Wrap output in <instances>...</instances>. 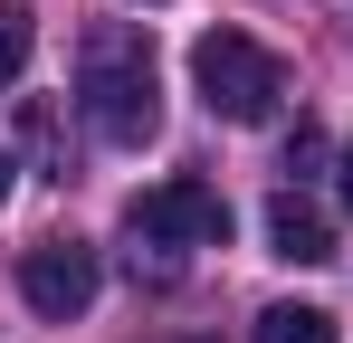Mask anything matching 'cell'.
I'll use <instances>...</instances> for the list:
<instances>
[{
  "instance_id": "cell-10",
  "label": "cell",
  "mask_w": 353,
  "mask_h": 343,
  "mask_svg": "<svg viewBox=\"0 0 353 343\" xmlns=\"http://www.w3.org/2000/svg\"><path fill=\"white\" fill-rule=\"evenodd\" d=\"M334 163H344V172H334V191H344V210H353V143L334 153Z\"/></svg>"
},
{
  "instance_id": "cell-8",
  "label": "cell",
  "mask_w": 353,
  "mask_h": 343,
  "mask_svg": "<svg viewBox=\"0 0 353 343\" xmlns=\"http://www.w3.org/2000/svg\"><path fill=\"white\" fill-rule=\"evenodd\" d=\"M29 39H39V29H29V10H19V0H0V86H19V67H29Z\"/></svg>"
},
{
  "instance_id": "cell-12",
  "label": "cell",
  "mask_w": 353,
  "mask_h": 343,
  "mask_svg": "<svg viewBox=\"0 0 353 343\" xmlns=\"http://www.w3.org/2000/svg\"><path fill=\"white\" fill-rule=\"evenodd\" d=\"M163 343H210V334H163Z\"/></svg>"
},
{
  "instance_id": "cell-4",
  "label": "cell",
  "mask_w": 353,
  "mask_h": 343,
  "mask_svg": "<svg viewBox=\"0 0 353 343\" xmlns=\"http://www.w3.org/2000/svg\"><path fill=\"white\" fill-rule=\"evenodd\" d=\"M96 286H105V267H96L86 238H39V248L19 258V305L48 315V324H77V315L96 305Z\"/></svg>"
},
{
  "instance_id": "cell-6",
  "label": "cell",
  "mask_w": 353,
  "mask_h": 343,
  "mask_svg": "<svg viewBox=\"0 0 353 343\" xmlns=\"http://www.w3.org/2000/svg\"><path fill=\"white\" fill-rule=\"evenodd\" d=\"M248 343H334V315L325 305H268L248 324Z\"/></svg>"
},
{
  "instance_id": "cell-11",
  "label": "cell",
  "mask_w": 353,
  "mask_h": 343,
  "mask_svg": "<svg viewBox=\"0 0 353 343\" xmlns=\"http://www.w3.org/2000/svg\"><path fill=\"white\" fill-rule=\"evenodd\" d=\"M10 172H19V163H10V153H0V200H10Z\"/></svg>"
},
{
  "instance_id": "cell-5",
  "label": "cell",
  "mask_w": 353,
  "mask_h": 343,
  "mask_svg": "<svg viewBox=\"0 0 353 343\" xmlns=\"http://www.w3.org/2000/svg\"><path fill=\"white\" fill-rule=\"evenodd\" d=\"M268 248H277L287 267H325V258H334V229H325V210H305L296 191H277V200H268Z\"/></svg>"
},
{
  "instance_id": "cell-3",
  "label": "cell",
  "mask_w": 353,
  "mask_h": 343,
  "mask_svg": "<svg viewBox=\"0 0 353 343\" xmlns=\"http://www.w3.org/2000/svg\"><path fill=\"white\" fill-rule=\"evenodd\" d=\"M124 238H153V248H230V200L210 191V181H153V191H134V210H124Z\"/></svg>"
},
{
  "instance_id": "cell-9",
  "label": "cell",
  "mask_w": 353,
  "mask_h": 343,
  "mask_svg": "<svg viewBox=\"0 0 353 343\" xmlns=\"http://www.w3.org/2000/svg\"><path fill=\"white\" fill-rule=\"evenodd\" d=\"M325 153H334V143H325V124H296V134H287V172H296V181L325 163Z\"/></svg>"
},
{
  "instance_id": "cell-2",
  "label": "cell",
  "mask_w": 353,
  "mask_h": 343,
  "mask_svg": "<svg viewBox=\"0 0 353 343\" xmlns=\"http://www.w3.org/2000/svg\"><path fill=\"white\" fill-rule=\"evenodd\" d=\"M191 86H201V105L220 114V124H268V114L287 105V57L258 48L248 29H210L191 48Z\"/></svg>"
},
{
  "instance_id": "cell-1",
  "label": "cell",
  "mask_w": 353,
  "mask_h": 343,
  "mask_svg": "<svg viewBox=\"0 0 353 343\" xmlns=\"http://www.w3.org/2000/svg\"><path fill=\"white\" fill-rule=\"evenodd\" d=\"M77 105L105 143H153L163 124V67H153V39L124 29V19H96L77 39Z\"/></svg>"
},
{
  "instance_id": "cell-7",
  "label": "cell",
  "mask_w": 353,
  "mask_h": 343,
  "mask_svg": "<svg viewBox=\"0 0 353 343\" xmlns=\"http://www.w3.org/2000/svg\"><path fill=\"white\" fill-rule=\"evenodd\" d=\"M19 143L48 163V181H67V124H58V105H48V96H29V105H19Z\"/></svg>"
}]
</instances>
